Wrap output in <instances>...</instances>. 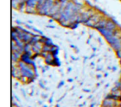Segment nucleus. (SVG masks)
I'll list each match as a JSON object with an SVG mask.
<instances>
[{"instance_id":"nucleus-1","label":"nucleus","mask_w":121,"mask_h":107,"mask_svg":"<svg viewBox=\"0 0 121 107\" xmlns=\"http://www.w3.org/2000/svg\"><path fill=\"white\" fill-rule=\"evenodd\" d=\"M18 67H19V69H20L21 74H22L24 77H26V78H32L33 77V76H34L33 70L29 66L28 64H26L25 62H22V61H19Z\"/></svg>"},{"instance_id":"nucleus-2","label":"nucleus","mask_w":121,"mask_h":107,"mask_svg":"<svg viewBox=\"0 0 121 107\" xmlns=\"http://www.w3.org/2000/svg\"><path fill=\"white\" fill-rule=\"evenodd\" d=\"M54 5H55L54 0H46V2H45V4L37 12H38V13L41 15H47L48 16L51 8L54 7Z\"/></svg>"},{"instance_id":"nucleus-3","label":"nucleus","mask_w":121,"mask_h":107,"mask_svg":"<svg viewBox=\"0 0 121 107\" xmlns=\"http://www.w3.org/2000/svg\"><path fill=\"white\" fill-rule=\"evenodd\" d=\"M116 105V101L114 99L107 96V98L104 100L102 103V107H114Z\"/></svg>"},{"instance_id":"nucleus-4","label":"nucleus","mask_w":121,"mask_h":107,"mask_svg":"<svg viewBox=\"0 0 121 107\" xmlns=\"http://www.w3.org/2000/svg\"><path fill=\"white\" fill-rule=\"evenodd\" d=\"M98 31H99L100 33L103 35V36L105 37V39H107V38H109V37H110L111 36H113L114 33V31L109 30V29H107L106 27H104V28H100V29H98Z\"/></svg>"},{"instance_id":"nucleus-5","label":"nucleus","mask_w":121,"mask_h":107,"mask_svg":"<svg viewBox=\"0 0 121 107\" xmlns=\"http://www.w3.org/2000/svg\"><path fill=\"white\" fill-rule=\"evenodd\" d=\"M107 21H108V19H107V18H102L100 20V22H98V23L96 24L95 27H94V28H96L97 30H98V29H100V28H104V27H106Z\"/></svg>"},{"instance_id":"nucleus-6","label":"nucleus","mask_w":121,"mask_h":107,"mask_svg":"<svg viewBox=\"0 0 121 107\" xmlns=\"http://www.w3.org/2000/svg\"><path fill=\"white\" fill-rule=\"evenodd\" d=\"M39 1L40 0H27L25 3L26 7H33V8H36L38 4Z\"/></svg>"},{"instance_id":"nucleus-7","label":"nucleus","mask_w":121,"mask_h":107,"mask_svg":"<svg viewBox=\"0 0 121 107\" xmlns=\"http://www.w3.org/2000/svg\"><path fill=\"white\" fill-rule=\"evenodd\" d=\"M106 27L107 29H109V30H111V31H115V30H117V26H116V24L114 23L113 21L111 20H109L107 21V24H106Z\"/></svg>"},{"instance_id":"nucleus-8","label":"nucleus","mask_w":121,"mask_h":107,"mask_svg":"<svg viewBox=\"0 0 121 107\" xmlns=\"http://www.w3.org/2000/svg\"><path fill=\"white\" fill-rule=\"evenodd\" d=\"M116 55H117V56L119 58V59H121V49L116 51Z\"/></svg>"},{"instance_id":"nucleus-9","label":"nucleus","mask_w":121,"mask_h":107,"mask_svg":"<svg viewBox=\"0 0 121 107\" xmlns=\"http://www.w3.org/2000/svg\"><path fill=\"white\" fill-rule=\"evenodd\" d=\"M119 86H120V89H121V80L120 81H119Z\"/></svg>"},{"instance_id":"nucleus-10","label":"nucleus","mask_w":121,"mask_h":107,"mask_svg":"<svg viewBox=\"0 0 121 107\" xmlns=\"http://www.w3.org/2000/svg\"><path fill=\"white\" fill-rule=\"evenodd\" d=\"M120 64H121V59H120Z\"/></svg>"}]
</instances>
